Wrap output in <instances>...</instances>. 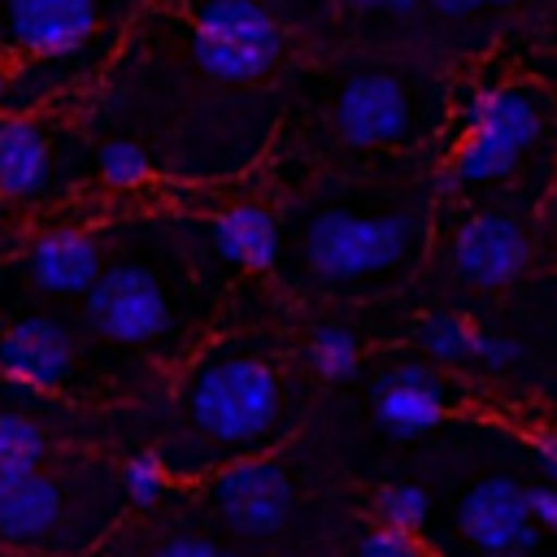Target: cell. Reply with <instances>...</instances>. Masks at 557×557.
<instances>
[{"mask_svg": "<svg viewBox=\"0 0 557 557\" xmlns=\"http://www.w3.org/2000/svg\"><path fill=\"white\" fill-rule=\"evenodd\" d=\"M0 370L30 387H57L74 370V339L52 318H22L0 331Z\"/></svg>", "mask_w": 557, "mask_h": 557, "instance_id": "8fae6325", "label": "cell"}, {"mask_svg": "<svg viewBox=\"0 0 557 557\" xmlns=\"http://www.w3.org/2000/svg\"><path fill=\"white\" fill-rule=\"evenodd\" d=\"M479 4H513V0H479Z\"/></svg>", "mask_w": 557, "mask_h": 557, "instance_id": "4dcf8cb0", "label": "cell"}, {"mask_svg": "<svg viewBox=\"0 0 557 557\" xmlns=\"http://www.w3.org/2000/svg\"><path fill=\"white\" fill-rule=\"evenodd\" d=\"M96 30V0H9V35L35 57H65Z\"/></svg>", "mask_w": 557, "mask_h": 557, "instance_id": "7c38bea8", "label": "cell"}, {"mask_svg": "<svg viewBox=\"0 0 557 557\" xmlns=\"http://www.w3.org/2000/svg\"><path fill=\"white\" fill-rule=\"evenodd\" d=\"M196 65L218 83H252L283 52L278 22L257 0H205L191 35Z\"/></svg>", "mask_w": 557, "mask_h": 557, "instance_id": "277c9868", "label": "cell"}, {"mask_svg": "<svg viewBox=\"0 0 557 557\" xmlns=\"http://www.w3.org/2000/svg\"><path fill=\"white\" fill-rule=\"evenodd\" d=\"M122 487H126V496H131L139 509L157 505V500H161V492L170 487L165 461H161L157 453H135V457L122 466Z\"/></svg>", "mask_w": 557, "mask_h": 557, "instance_id": "7402d4cb", "label": "cell"}, {"mask_svg": "<svg viewBox=\"0 0 557 557\" xmlns=\"http://www.w3.org/2000/svg\"><path fill=\"white\" fill-rule=\"evenodd\" d=\"M309 366H313L322 379H331V383L352 379L357 366H361L357 335L344 331V326H322V331H313V339H309Z\"/></svg>", "mask_w": 557, "mask_h": 557, "instance_id": "d6986e66", "label": "cell"}, {"mask_svg": "<svg viewBox=\"0 0 557 557\" xmlns=\"http://www.w3.org/2000/svg\"><path fill=\"white\" fill-rule=\"evenodd\" d=\"M222 518L244 535H274L292 513V483L274 461H235L213 479Z\"/></svg>", "mask_w": 557, "mask_h": 557, "instance_id": "52a82bcc", "label": "cell"}, {"mask_svg": "<svg viewBox=\"0 0 557 557\" xmlns=\"http://www.w3.org/2000/svg\"><path fill=\"white\" fill-rule=\"evenodd\" d=\"M187 409L200 435L218 444H248L278 418V379L257 357H218L196 370Z\"/></svg>", "mask_w": 557, "mask_h": 557, "instance_id": "6da1fadb", "label": "cell"}, {"mask_svg": "<svg viewBox=\"0 0 557 557\" xmlns=\"http://www.w3.org/2000/svg\"><path fill=\"white\" fill-rule=\"evenodd\" d=\"M483 335L466 313H426L418 326V344L435 361H479Z\"/></svg>", "mask_w": 557, "mask_h": 557, "instance_id": "e0dca14e", "label": "cell"}, {"mask_svg": "<svg viewBox=\"0 0 557 557\" xmlns=\"http://www.w3.org/2000/svg\"><path fill=\"white\" fill-rule=\"evenodd\" d=\"M44 431L22 413H0V479L39 470L44 461Z\"/></svg>", "mask_w": 557, "mask_h": 557, "instance_id": "ac0fdd59", "label": "cell"}, {"mask_svg": "<svg viewBox=\"0 0 557 557\" xmlns=\"http://www.w3.org/2000/svg\"><path fill=\"white\" fill-rule=\"evenodd\" d=\"M100 270V244L70 226L44 231L30 248V278L52 296H83Z\"/></svg>", "mask_w": 557, "mask_h": 557, "instance_id": "4fadbf2b", "label": "cell"}, {"mask_svg": "<svg viewBox=\"0 0 557 557\" xmlns=\"http://www.w3.org/2000/svg\"><path fill=\"white\" fill-rule=\"evenodd\" d=\"M535 461H540L544 479H557V440L553 435H540L535 440Z\"/></svg>", "mask_w": 557, "mask_h": 557, "instance_id": "4316f807", "label": "cell"}, {"mask_svg": "<svg viewBox=\"0 0 557 557\" xmlns=\"http://www.w3.org/2000/svg\"><path fill=\"white\" fill-rule=\"evenodd\" d=\"M522 500H527V513L540 531L557 527V492L548 483H535V487H522Z\"/></svg>", "mask_w": 557, "mask_h": 557, "instance_id": "cb8c5ba5", "label": "cell"}, {"mask_svg": "<svg viewBox=\"0 0 557 557\" xmlns=\"http://www.w3.org/2000/svg\"><path fill=\"white\" fill-rule=\"evenodd\" d=\"M335 126L348 144L374 148V144H396L409 131V96L396 74L370 70L344 83L339 104H335Z\"/></svg>", "mask_w": 557, "mask_h": 557, "instance_id": "9c48e42d", "label": "cell"}, {"mask_svg": "<svg viewBox=\"0 0 557 557\" xmlns=\"http://www.w3.org/2000/svg\"><path fill=\"white\" fill-rule=\"evenodd\" d=\"M374 509H379L383 527H392V531H409V535H413V531L426 522L431 500H426V492H422L418 483H387V487L379 492Z\"/></svg>", "mask_w": 557, "mask_h": 557, "instance_id": "ffe728a7", "label": "cell"}, {"mask_svg": "<svg viewBox=\"0 0 557 557\" xmlns=\"http://www.w3.org/2000/svg\"><path fill=\"white\" fill-rule=\"evenodd\" d=\"M518 357H522V344H518V339H509V335H483L479 366H487V370H509Z\"/></svg>", "mask_w": 557, "mask_h": 557, "instance_id": "d4e9b609", "label": "cell"}, {"mask_svg": "<svg viewBox=\"0 0 557 557\" xmlns=\"http://www.w3.org/2000/svg\"><path fill=\"white\" fill-rule=\"evenodd\" d=\"M426 4H435V9L448 13V17H461V13H470L479 0H426Z\"/></svg>", "mask_w": 557, "mask_h": 557, "instance_id": "f1b7e54d", "label": "cell"}, {"mask_svg": "<svg viewBox=\"0 0 557 557\" xmlns=\"http://www.w3.org/2000/svg\"><path fill=\"white\" fill-rule=\"evenodd\" d=\"M83 318L96 335L113 344H148L170 326V305L152 270L144 265H109L83 292Z\"/></svg>", "mask_w": 557, "mask_h": 557, "instance_id": "5b68a950", "label": "cell"}, {"mask_svg": "<svg viewBox=\"0 0 557 557\" xmlns=\"http://www.w3.org/2000/svg\"><path fill=\"white\" fill-rule=\"evenodd\" d=\"M374 418L387 435L413 440L444 418V379L422 361H400L374 379Z\"/></svg>", "mask_w": 557, "mask_h": 557, "instance_id": "30bf717a", "label": "cell"}, {"mask_svg": "<svg viewBox=\"0 0 557 557\" xmlns=\"http://www.w3.org/2000/svg\"><path fill=\"white\" fill-rule=\"evenodd\" d=\"M61 518V487L39 474H9L0 479V540L9 544H35L44 540Z\"/></svg>", "mask_w": 557, "mask_h": 557, "instance_id": "5bb4252c", "label": "cell"}, {"mask_svg": "<svg viewBox=\"0 0 557 557\" xmlns=\"http://www.w3.org/2000/svg\"><path fill=\"white\" fill-rule=\"evenodd\" d=\"M413 213L361 218L348 209H322L305 231V261L322 283H348L396 265L413 244Z\"/></svg>", "mask_w": 557, "mask_h": 557, "instance_id": "3957f363", "label": "cell"}, {"mask_svg": "<svg viewBox=\"0 0 557 557\" xmlns=\"http://www.w3.org/2000/svg\"><path fill=\"white\" fill-rule=\"evenodd\" d=\"M213 248L239 270H270L278 257V226L261 205H235L213 218Z\"/></svg>", "mask_w": 557, "mask_h": 557, "instance_id": "2e32d148", "label": "cell"}, {"mask_svg": "<svg viewBox=\"0 0 557 557\" xmlns=\"http://www.w3.org/2000/svg\"><path fill=\"white\" fill-rule=\"evenodd\" d=\"M457 527L461 535L483 553V557H531L540 544V527L527 513L522 483L496 474L479 479L461 505H457Z\"/></svg>", "mask_w": 557, "mask_h": 557, "instance_id": "8992f818", "label": "cell"}, {"mask_svg": "<svg viewBox=\"0 0 557 557\" xmlns=\"http://www.w3.org/2000/svg\"><path fill=\"white\" fill-rule=\"evenodd\" d=\"M96 170H100V178H104L109 187H139V183L152 174L148 152H144L139 144H131V139H109V144L96 152Z\"/></svg>", "mask_w": 557, "mask_h": 557, "instance_id": "44dd1931", "label": "cell"}, {"mask_svg": "<svg viewBox=\"0 0 557 557\" xmlns=\"http://www.w3.org/2000/svg\"><path fill=\"white\" fill-rule=\"evenodd\" d=\"M531 261L527 231L505 213H474L453 239V270L474 287H505Z\"/></svg>", "mask_w": 557, "mask_h": 557, "instance_id": "ba28073f", "label": "cell"}, {"mask_svg": "<svg viewBox=\"0 0 557 557\" xmlns=\"http://www.w3.org/2000/svg\"><path fill=\"white\" fill-rule=\"evenodd\" d=\"M352 9H383V13H409L418 9V0H348Z\"/></svg>", "mask_w": 557, "mask_h": 557, "instance_id": "83f0119b", "label": "cell"}, {"mask_svg": "<svg viewBox=\"0 0 557 557\" xmlns=\"http://www.w3.org/2000/svg\"><path fill=\"white\" fill-rule=\"evenodd\" d=\"M4 91H9V74L0 70V100H4Z\"/></svg>", "mask_w": 557, "mask_h": 557, "instance_id": "f546056e", "label": "cell"}, {"mask_svg": "<svg viewBox=\"0 0 557 557\" xmlns=\"http://www.w3.org/2000/svg\"><path fill=\"white\" fill-rule=\"evenodd\" d=\"M466 139L453 152V183H496L540 139V104L522 87H479L466 109Z\"/></svg>", "mask_w": 557, "mask_h": 557, "instance_id": "7a4b0ae2", "label": "cell"}, {"mask_svg": "<svg viewBox=\"0 0 557 557\" xmlns=\"http://www.w3.org/2000/svg\"><path fill=\"white\" fill-rule=\"evenodd\" d=\"M357 557H422V548H418V540H413L409 531L379 527V531H370V535L361 540Z\"/></svg>", "mask_w": 557, "mask_h": 557, "instance_id": "603a6c76", "label": "cell"}, {"mask_svg": "<svg viewBox=\"0 0 557 557\" xmlns=\"http://www.w3.org/2000/svg\"><path fill=\"white\" fill-rule=\"evenodd\" d=\"M152 557H235V553H226V548H218L200 535H178V540H165Z\"/></svg>", "mask_w": 557, "mask_h": 557, "instance_id": "484cf974", "label": "cell"}, {"mask_svg": "<svg viewBox=\"0 0 557 557\" xmlns=\"http://www.w3.org/2000/svg\"><path fill=\"white\" fill-rule=\"evenodd\" d=\"M52 152L48 135L30 117H4L0 122V196L26 200L48 187Z\"/></svg>", "mask_w": 557, "mask_h": 557, "instance_id": "9a60e30c", "label": "cell"}]
</instances>
